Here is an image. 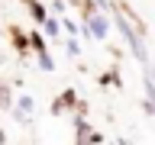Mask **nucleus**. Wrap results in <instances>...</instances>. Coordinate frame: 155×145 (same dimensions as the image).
I'll return each instance as SVG.
<instances>
[{"instance_id": "f257e3e1", "label": "nucleus", "mask_w": 155, "mask_h": 145, "mask_svg": "<svg viewBox=\"0 0 155 145\" xmlns=\"http://www.w3.org/2000/svg\"><path fill=\"white\" fill-rule=\"evenodd\" d=\"M87 26H91V36H94V39H107V32H110L107 16H97V13H91V16H87Z\"/></svg>"}, {"instance_id": "f03ea898", "label": "nucleus", "mask_w": 155, "mask_h": 145, "mask_svg": "<svg viewBox=\"0 0 155 145\" xmlns=\"http://www.w3.org/2000/svg\"><path fill=\"white\" fill-rule=\"evenodd\" d=\"M19 116H29V113H32V100H29V97H19Z\"/></svg>"}, {"instance_id": "7ed1b4c3", "label": "nucleus", "mask_w": 155, "mask_h": 145, "mask_svg": "<svg viewBox=\"0 0 155 145\" xmlns=\"http://www.w3.org/2000/svg\"><path fill=\"white\" fill-rule=\"evenodd\" d=\"M45 32H48L52 39H58V32H61V26H58L55 19H45Z\"/></svg>"}, {"instance_id": "20e7f679", "label": "nucleus", "mask_w": 155, "mask_h": 145, "mask_svg": "<svg viewBox=\"0 0 155 145\" xmlns=\"http://www.w3.org/2000/svg\"><path fill=\"white\" fill-rule=\"evenodd\" d=\"M32 45H36L39 52H45V42H42V36H32Z\"/></svg>"}, {"instance_id": "39448f33", "label": "nucleus", "mask_w": 155, "mask_h": 145, "mask_svg": "<svg viewBox=\"0 0 155 145\" xmlns=\"http://www.w3.org/2000/svg\"><path fill=\"white\" fill-rule=\"evenodd\" d=\"M3 142H7V135H3V129H0V145H3Z\"/></svg>"}]
</instances>
